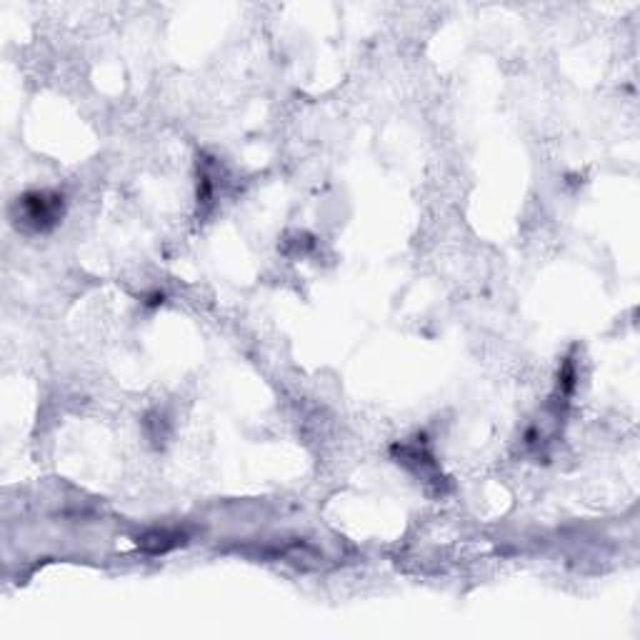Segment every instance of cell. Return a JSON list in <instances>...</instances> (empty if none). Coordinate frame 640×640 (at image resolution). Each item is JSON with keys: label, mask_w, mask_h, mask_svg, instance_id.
Returning <instances> with one entry per match:
<instances>
[{"label": "cell", "mask_w": 640, "mask_h": 640, "mask_svg": "<svg viewBox=\"0 0 640 640\" xmlns=\"http://www.w3.org/2000/svg\"><path fill=\"white\" fill-rule=\"evenodd\" d=\"M66 200L55 190H28L15 203V220L33 233H48L60 223Z\"/></svg>", "instance_id": "obj_1"}, {"label": "cell", "mask_w": 640, "mask_h": 640, "mask_svg": "<svg viewBox=\"0 0 640 640\" xmlns=\"http://www.w3.org/2000/svg\"><path fill=\"white\" fill-rule=\"evenodd\" d=\"M178 533H168V530H160V533H151V536H145L143 538V548H148V550H153V553H163V550H168V548H176L178 545Z\"/></svg>", "instance_id": "obj_2"}, {"label": "cell", "mask_w": 640, "mask_h": 640, "mask_svg": "<svg viewBox=\"0 0 640 640\" xmlns=\"http://www.w3.org/2000/svg\"><path fill=\"white\" fill-rule=\"evenodd\" d=\"M160 303H163V293H153L151 298H148V303H145V305H148V308H158Z\"/></svg>", "instance_id": "obj_3"}]
</instances>
